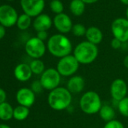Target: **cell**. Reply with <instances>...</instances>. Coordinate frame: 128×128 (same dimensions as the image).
Listing matches in <instances>:
<instances>
[{
	"instance_id": "obj_1",
	"label": "cell",
	"mask_w": 128,
	"mask_h": 128,
	"mask_svg": "<svg viewBox=\"0 0 128 128\" xmlns=\"http://www.w3.org/2000/svg\"><path fill=\"white\" fill-rule=\"evenodd\" d=\"M47 49L51 55L60 59L71 54L72 44L70 38L65 35L54 34L48 39Z\"/></svg>"
},
{
	"instance_id": "obj_2",
	"label": "cell",
	"mask_w": 128,
	"mask_h": 128,
	"mask_svg": "<svg viewBox=\"0 0 128 128\" xmlns=\"http://www.w3.org/2000/svg\"><path fill=\"white\" fill-rule=\"evenodd\" d=\"M72 100V94L66 88L63 87H58L50 91L48 96L49 106L55 111H62L68 108Z\"/></svg>"
},
{
	"instance_id": "obj_3",
	"label": "cell",
	"mask_w": 128,
	"mask_h": 128,
	"mask_svg": "<svg viewBox=\"0 0 128 128\" xmlns=\"http://www.w3.org/2000/svg\"><path fill=\"white\" fill-rule=\"evenodd\" d=\"M99 50L97 45L88 41L78 44L73 50V55L80 64L88 65L92 63L98 56Z\"/></svg>"
},
{
	"instance_id": "obj_4",
	"label": "cell",
	"mask_w": 128,
	"mask_h": 128,
	"mask_svg": "<svg viewBox=\"0 0 128 128\" xmlns=\"http://www.w3.org/2000/svg\"><path fill=\"white\" fill-rule=\"evenodd\" d=\"M79 106L84 113L94 114L100 112L102 104L100 95L96 91L88 90L80 98Z\"/></svg>"
},
{
	"instance_id": "obj_5",
	"label": "cell",
	"mask_w": 128,
	"mask_h": 128,
	"mask_svg": "<svg viewBox=\"0 0 128 128\" xmlns=\"http://www.w3.org/2000/svg\"><path fill=\"white\" fill-rule=\"evenodd\" d=\"M79 65L74 55L70 54L60 59L56 64V70L61 76L72 77L78 71Z\"/></svg>"
},
{
	"instance_id": "obj_6",
	"label": "cell",
	"mask_w": 128,
	"mask_h": 128,
	"mask_svg": "<svg viewBox=\"0 0 128 128\" xmlns=\"http://www.w3.org/2000/svg\"><path fill=\"white\" fill-rule=\"evenodd\" d=\"M46 49L47 45L44 42L36 36L29 38L25 44V51L26 54L33 60L42 58L44 55Z\"/></svg>"
},
{
	"instance_id": "obj_7",
	"label": "cell",
	"mask_w": 128,
	"mask_h": 128,
	"mask_svg": "<svg viewBox=\"0 0 128 128\" xmlns=\"http://www.w3.org/2000/svg\"><path fill=\"white\" fill-rule=\"evenodd\" d=\"M40 82L44 90H53L55 88L60 87L61 76L54 68H49L45 70V71L41 75Z\"/></svg>"
},
{
	"instance_id": "obj_8",
	"label": "cell",
	"mask_w": 128,
	"mask_h": 128,
	"mask_svg": "<svg viewBox=\"0 0 128 128\" xmlns=\"http://www.w3.org/2000/svg\"><path fill=\"white\" fill-rule=\"evenodd\" d=\"M18 14L16 9L9 5L0 6V24L6 28H10L17 24Z\"/></svg>"
},
{
	"instance_id": "obj_9",
	"label": "cell",
	"mask_w": 128,
	"mask_h": 128,
	"mask_svg": "<svg viewBox=\"0 0 128 128\" xmlns=\"http://www.w3.org/2000/svg\"><path fill=\"white\" fill-rule=\"evenodd\" d=\"M111 30L114 38H118L122 43L128 42V20L118 18L113 20Z\"/></svg>"
},
{
	"instance_id": "obj_10",
	"label": "cell",
	"mask_w": 128,
	"mask_h": 128,
	"mask_svg": "<svg viewBox=\"0 0 128 128\" xmlns=\"http://www.w3.org/2000/svg\"><path fill=\"white\" fill-rule=\"evenodd\" d=\"M20 3L24 13L31 18H36L42 14L45 7L44 0H20Z\"/></svg>"
},
{
	"instance_id": "obj_11",
	"label": "cell",
	"mask_w": 128,
	"mask_h": 128,
	"mask_svg": "<svg viewBox=\"0 0 128 128\" xmlns=\"http://www.w3.org/2000/svg\"><path fill=\"white\" fill-rule=\"evenodd\" d=\"M53 25L60 34H66L72 31L73 24L71 18L65 13L56 14L53 19Z\"/></svg>"
},
{
	"instance_id": "obj_12",
	"label": "cell",
	"mask_w": 128,
	"mask_h": 128,
	"mask_svg": "<svg viewBox=\"0 0 128 128\" xmlns=\"http://www.w3.org/2000/svg\"><path fill=\"white\" fill-rule=\"evenodd\" d=\"M127 84L124 80L117 78L114 80L110 86V94L112 99L117 102L123 100L127 94Z\"/></svg>"
},
{
	"instance_id": "obj_13",
	"label": "cell",
	"mask_w": 128,
	"mask_h": 128,
	"mask_svg": "<svg viewBox=\"0 0 128 128\" xmlns=\"http://www.w3.org/2000/svg\"><path fill=\"white\" fill-rule=\"evenodd\" d=\"M16 100L20 106L30 108L36 101V94L28 88L19 89L16 94Z\"/></svg>"
},
{
	"instance_id": "obj_14",
	"label": "cell",
	"mask_w": 128,
	"mask_h": 128,
	"mask_svg": "<svg viewBox=\"0 0 128 128\" xmlns=\"http://www.w3.org/2000/svg\"><path fill=\"white\" fill-rule=\"evenodd\" d=\"M53 25V20L47 14H41L35 18L32 22V26L36 32L48 31Z\"/></svg>"
},
{
	"instance_id": "obj_15",
	"label": "cell",
	"mask_w": 128,
	"mask_h": 128,
	"mask_svg": "<svg viewBox=\"0 0 128 128\" xmlns=\"http://www.w3.org/2000/svg\"><path fill=\"white\" fill-rule=\"evenodd\" d=\"M32 72L30 69V65L24 62L20 63L16 66L14 70V75L17 80L21 82H26L29 81L32 76Z\"/></svg>"
},
{
	"instance_id": "obj_16",
	"label": "cell",
	"mask_w": 128,
	"mask_h": 128,
	"mask_svg": "<svg viewBox=\"0 0 128 128\" xmlns=\"http://www.w3.org/2000/svg\"><path fill=\"white\" fill-rule=\"evenodd\" d=\"M84 87L85 81L84 78L81 76H73L68 80L66 88L72 94H76L83 91Z\"/></svg>"
},
{
	"instance_id": "obj_17",
	"label": "cell",
	"mask_w": 128,
	"mask_h": 128,
	"mask_svg": "<svg viewBox=\"0 0 128 128\" xmlns=\"http://www.w3.org/2000/svg\"><path fill=\"white\" fill-rule=\"evenodd\" d=\"M85 37L88 42L97 45L102 42L103 39V34L100 28L96 26H90L87 29Z\"/></svg>"
},
{
	"instance_id": "obj_18",
	"label": "cell",
	"mask_w": 128,
	"mask_h": 128,
	"mask_svg": "<svg viewBox=\"0 0 128 128\" xmlns=\"http://www.w3.org/2000/svg\"><path fill=\"white\" fill-rule=\"evenodd\" d=\"M85 5L82 0H72L70 4V10L74 16L80 17L85 12Z\"/></svg>"
},
{
	"instance_id": "obj_19",
	"label": "cell",
	"mask_w": 128,
	"mask_h": 128,
	"mask_svg": "<svg viewBox=\"0 0 128 128\" xmlns=\"http://www.w3.org/2000/svg\"><path fill=\"white\" fill-rule=\"evenodd\" d=\"M99 114L101 119L106 122L111 121L115 118L114 109L109 105H102L99 112Z\"/></svg>"
},
{
	"instance_id": "obj_20",
	"label": "cell",
	"mask_w": 128,
	"mask_h": 128,
	"mask_svg": "<svg viewBox=\"0 0 128 128\" xmlns=\"http://www.w3.org/2000/svg\"><path fill=\"white\" fill-rule=\"evenodd\" d=\"M14 108L10 103L5 102L0 104V119L7 121L13 118Z\"/></svg>"
},
{
	"instance_id": "obj_21",
	"label": "cell",
	"mask_w": 128,
	"mask_h": 128,
	"mask_svg": "<svg viewBox=\"0 0 128 128\" xmlns=\"http://www.w3.org/2000/svg\"><path fill=\"white\" fill-rule=\"evenodd\" d=\"M30 108L23 106H18L17 107L14 108V114L13 118L19 121H22L26 120L29 114H30Z\"/></svg>"
},
{
	"instance_id": "obj_22",
	"label": "cell",
	"mask_w": 128,
	"mask_h": 128,
	"mask_svg": "<svg viewBox=\"0 0 128 128\" xmlns=\"http://www.w3.org/2000/svg\"><path fill=\"white\" fill-rule=\"evenodd\" d=\"M31 24H32V18L24 13L19 15L16 25L20 30L24 31L26 30L28 28H30Z\"/></svg>"
},
{
	"instance_id": "obj_23",
	"label": "cell",
	"mask_w": 128,
	"mask_h": 128,
	"mask_svg": "<svg viewBox=\"0 0 128 128\" xmlns=\"http://www.w3.org/2000/svg\"><path fill=\"white\" fill-rule=\"evenodd\" d=\"M30 69L33 74L42 75L45 71V66L42 60L40 59H34L30 64Z\"/></svg>"
},
{
	"instance_id": "obj_24",
	"label": "cell",
	"mask_w": 128,
	"mask_h": 128,
	"mask_svg": "<svg viewBox=\"0 0 128 128\" xmlns=\"http://www.w3.org/2000/svg\"><path fill=\"white\" fill-rule=\"evenodd\" d=\"M50 8L53 13L59 14L63 13L64 6L60 0H51L50 2Z\"/></svg>"
},
{
	"instance_id": "obj_25",
	"label": "cell",
	"mask_w": 128,
	"mask_h": 128,
	"mask_svg": "<svg viewBox=\"0 0 128 128\" xmlns=\"http://www.w3.org/2000/svg\"><path fill=\"white\" fill-rule=\"evenodd\" d=\"M118 109L124 117L128 118V97L126 96L123 100L118 102Z\"/></svg>"
},
{
	"instance_id": "obj_26",
	"label": "cell",
	"mask_w": 128,
	"mask_h": 128,
	"mask_svg": "<svg viewBox=\"0 0 128 128\" xmlns=\"http://www.w3.org/2000/svg\"><path fill=\"white\" fill-rule=\"evenodd\" d=\"M86 32H87V28L82 24H74L72 29V34L76 37H82L85 36Z\"/></svg>"
},
{
	"instance_id": "obj_27",
	"label": "cell",
	"mask_w": 128,
	"mask_h": 128,
	"mask_svg": "<svg viewBox=\"0 0 128 128\" xmlns=\"http://www.w3.org/2000/svg\"><path fill=\"white\" fill-rule=\"evenodd\" d=\"M103 128H124V126L118 120L114 119L111 121L106 122Z\"/></svg>"
},
{
	"instance_id": "obj_28",
	"label": "cell",
	"mask_w": 128,
	"mask_h": 128,
	"mask_svg": "<svg viewBox=\"0 0 128 128\" xmlns=\"http://www.w3.org/2000/svg\"><path fill=\"white\" fill-rule=\"evenodd\" d=\"M35 94H40L44 90L43 86L40 82V80H36L34 81L32 84H31V88H30Z\"/></svg>"
},
{
	"instance_id": "obj_29",
	"label": "cell",
	"mask_w": 128,
	"mask_h": 128,
	"mask_svg": "<svg viewBox=\"0 0 128 128\" xmlns=\"http://www.w3.org/2000/svg\"><path fill=\"white\" fill-rule=\"evenodd\" d=\"M121 44H122V42L120 40H118V38H113L112 42H111V46L114 50H118V49L120 48Z\"/></svg>"
},
{
	"instance_id": "obj_30",
	"label": "cell",
	"mask_w": 128,
	"mask_h": 128,
	"mask_svg": "<svg viewBox=\"0 0 128 128\" xmlns=\"http://www.w3.org/2000/svg\"><path fill=\"white\" fill-rule=\"evenodd\" d=\"M36 37L38 38H39L40 40L44 42L45 40L48 39V33L47 31H40V32H37V36Z\"/></svg>"
},
{
	"instance_id": "obj_31",
	"label": "cell",
	"mask_w": 128,
	"mask_h": 128,
	"mask_svg": "<svg viewBox=\"0 0 128 128\" xmlns=\"http://www.w3.org/2000/svg\"><path fill=\"white\" fill-rule=\"evenodd\" d=\"M6 99H7L6 92L5 91L4 89L0 88V104L6 102Z\"/></svg>"
},
{
	"instance_id": "obj_32",
	"label": "cell",
	"mask_w": 128,
	"mask_h": 128,
	"mask_svg": "<svg viewBox=\"0 0 128 128\" xmlns=\"http://www.w3.org/2000/svg\"><path fill=\"white\" fill-rule=\"evenodd\" d=\"M6 34V27L2 26L1 24H0V40L2 39L5 36Z\"/></svg>"
},
{
	"instance_id": "obj_33",
	"label": "cell",
	"mask_w": 128,
	"mask_h": 128,
	"mask_svg": "<svg viewBox=\"0 0 128 128\" xmlns=\"http://www.w3.org/2000/svg\"><path fill=\"white\" fill-rule=\"evenodd\" d=\"M82 1L83 2H84L85 4H94L96 3L97 1H99V0H82Z\"/></svg>"
},
{
	"instance_id": "obj_34",
	"label": "cell",
	"mask_w": 128,
	"mask_h": 128,
	"mask_svg": "<svg viewBox=\"0 0 128 128\" xmlns=\"http://www.w3.org/2000/svg\"><path fill=\"white\" fill-rule=\"evenodd\" d=\"M124 66L126 69H128V55H126L124 59Z\"/></svg>"
},
{
	"instance_id": "obj_35",
	"label": "cell",
	"mask_w": 128,
	"mask_h": 128,
	"mask_svg": "<svg viewBox=\"0 0 128 128\" xmlns=\"http://www.w3.org/2000/svg\"><path fill=\"white\" fill-rule=\"evenodd\" d=\"M0 128H11V126L6 124H0Z\"/></svg>"
},
{
	"instance_id": "obj_36",
	"label": "cell",
	"mask_w": 128,
	"mask_h": 128,
	"mask_svg": "<svg viewBox=\"0 0 128 128\" xmlns=\"http://www.w3.org/2000/svg\"><path fill=\"white\" fill-rule=\"evenodd\" d=\"M120 2L121 3H123L124 5L128 6V0H120Z\"/></svg>"
},
{
	"instance_id": "obj_37",
	"label": "cell",
	"mask_w": 128,
	"mask_h": 128,
	"mask_svg": "<svg viewBox=\"0 0 128 128\" xmlns=\"http://www.w3.org/2000/svg\"><path fill=\"white\" fill-rule=\"evenodd\" d=\"M125 15H126V18L128 20V6L126 9V12H125Z\"/></svg>"
},
{
	"instance_id": "obj_38",
	"label": "cell",
	"mask_w": 128,
	"mask_h": 128,
	"mask_svg": "<svg viewBox=\"0 0 128 128\" xmlns=\"http://www.w3.org/2000/svg\"><path fill=\"white\" fill-rule=\"evenodd\" d=\"M7 1H9V2H12V1H14V0H7Z\"/></svg>"
},
{
	"instance_id": "obj_39",
	"label": "cell",
	"mask_w": 128,
	"mask_h": 128,
	"mask_svg": "<svg viewBox=\"0 0 128 128\" xmlns=\"http://www.w3.org/2000/svg\"><path fill=\"white\" fill-rule=\"evenodd\" d=\"M44 1H47V0H44Z\"/></svg>"
},
{
	"instance_id": "obj_40",
	"label": "cell",
	"mask_w": 128,
	"mask_h": 128,
	"mask_svg": "<svg viewBox=\"0 0 128 128\" xmlns=\"http://www.w3.org/2000/svg\"><path fill=\"white\" fill-rule=\"evenodd\" d=\"M127 44H128V42H127Z\"/></svg>"
}]
</instances>
